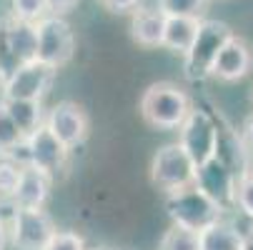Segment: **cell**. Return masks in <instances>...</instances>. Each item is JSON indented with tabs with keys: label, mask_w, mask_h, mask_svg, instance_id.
<instances>
[{
	"label": "cell",
	"mask_w": 253,
	"mask_h": 250,
	"mask_svg": "<svg viewBox=\"0 0 253 250\" xmlns=\"http://www.w3.org/2000/svg\"><path fill=\"white\" fill-rule=\"evenodd\" d=\"M191 108L193 105H191L188 93L168 80H161V83H153L151 88H146V93L140 95V103H138L143 120L158 130L180 128V123L188 118Z\"/></svg>",
	"instance_id": "cell-1"
},
{
	"label": "cell",
	"mask_w": 253,
	"mask_h": 250,
	"mask_svg": "<svg viewBox=\"0 0 253 250\" xmlns=\"http://www.w3.org/2000/svg\"><path fill=\"white\" fill-rule=\"evenodd\" d=\"M231 35L233 30L223 20H201L196 38L183 55V73L188 80H206L211 75L213 60Z\"/></svg>",
	"instance_id": "cell-2"
},
{
	"label": "cell",
	"mask_w": 253,
	"mask_h": 250,
	"mask_svg": "<svg viewBox=\"0 0 253 250\" xmlns=\"http://www.w3.org/2000/svg\"><path fill=\"white\" fill-rule=\"evenodd\" d=\"M166 210H168L173 225L188 228V230H196V233H201L203 228H208L211 223H215L223 215V210L203 190H198L196 185L168 193L166 195Z\"/></svg>",
	"instance_id": "cell-3"
},
{
	"label": "cell",
	"mask_w": 253,
	"mask_h": 250,
	"mask_svg": "<svg viewBox=\"0 0 253 250\" xmlns=\"http://www.w3.org/2000/svg\"><path fill=\"white\" fill-rule=\"evenodd\" d=\"M178 145L186 150V155L193 160L196 168L215 158V145H218V123L211 118V113L201 108H191L188 118L178 128Z\"/></svg>",
	"instance_id": "cell-4"
},
{
	"label": "cell",
	"mask_w": 253,
	"mask_h": 250,
	"mask_svg": "<svg viewBox=\"0 0 253 250\" xmlns=\"http://www.w3.org/2000/svg\"><path fill=\"white\" fill-rule=\"evenodd\" d=\"M151 180L158 190L168 195L173 190L193 185L196 165L178 143H168V145L158 148V153L151 160Z\"/></svg>",
	"instance_id": "cell-5"
},
{
	"label": "cell",
	"mask_w": 253,
	"mask_h": 250,
	"mask_svg": "<svg viewBox=\"0 0 253 250\" xmlns=\"http://www.w3.org/2000/svg\"><path fill=\"white\" fill-rule=\"evenodd\" d=\"M38 30V60L53 70L68 65L76 55V35L68 20L60 15H45L35 23Z\"/></svg>",
	"instance_id": "cell-6"
},
{
	"label": "cell",
	"mask_w": 253,
	"mask_h": 250,
	"mask_svg": "<svg viewBox=\"0 0 253 250\" xmlns=\"http://www.w3.org/2000/svg\"><path fill=\"white\" fill-rule=\"evenodd\" d=\"M20 150H23V165H30L35 170H41L45 175H58L70 155V148H65L63 143L45 128V123L33 130L28 138H23L20 143Z\"/></svg>",
	"instance_id": "cell-7"
},
{
	"label": "cell",
	"mask_w": 253,
	"mask_h": 250,
	"mask_svg": "<svg viewBox=\"0 0 253 250\" xmlns=\"http://www.w3.org/2000/svg\"><path fill=\"white\" fill-rule=\"evenodd\" d=\"M55 73L58 70L41 60L15 65L3 83V100H43L55 80Z\"/></svg>",
	"instance_id": "cell-8"
},
{
	"label": "cell",
	"mask_w": 253,
	"mask_h": 250,
	"mask_svg": "<svg viewBox=\"0 0 253 250\" xmlns=\"http://www.w3.org/2000/svg\"><path fill=\"white\" fill-rule=\"evenodd\" d=\"M8 233L15 250H45L55 233V225L43 208H18Z\"/></svg>",
	"instance_id": "cell-9"
},
{
	"label": "cell",
	"mask_w": 253,
	"mask_h": 250,
	"mask_svg": "<svg viewBox=\"0 0 253 250\" xmlns=\"http://www.w3.org/2000/svg\"><path fill=\"white\" fill-rule=\"evenodd\" d=\"M45 128L65 148H78L88 138V115L78 103L63 100V103H55L50 108V113L45 118Z\"/></svg>",
	"instance_id": "cell-10"
},
{
	"label": "cell",
	"mask_w": 253,
	"mask_h": 250,
	"mask_svg": "<svg viewBox=\"0 0 253 250\" xmlns=\"http://www.w3.org/2000/svg\"><path fill=\"white\" fill-rule=\"evenodd\" d=\"M236 183H238L236 175H233L218 158H211L208 163H203L201 168H196V180H193V185H196L198 190H203L221 210L233 208Z\"/></svg>",
	"instance_id": "cell-11"
},
{
	"label": "cell",
	"mask_w": 253,
	"mask_h": 250,
	"mask_svg": "<svg viewBox=\"0 0 253 250\" xmlns=\"http://www.w3.org/2000/svg\"><path fill=\"white\" fill-rule=\"evenodd\" d=\"M251 68H253V53L248 43L238 38V35H231L223 43V48L218 50V55H215L211 75L223 83H236L251 73Z\"/></svg>",
	"instance_id": "cell-12"
},
{
	"label": "cell",
	"mask_w": 253,
	"mask_h": 250,
	"mask_svg": "<svg viewBox=\"0 0 253 250\" xmlns=\"http://www.w3.org/2000/svg\"><path fill=\"white\" fill-rule=\"evenodd\" d=\"M0 50H5L15 65L38 60V30H35V23L13 18L0 30Z\"/></svg>",
	"instance_id": "cell-13"
},
{
	"label": "cell",
	"mask_w": 253,
	"mask_h": 250,
	"mask_svg": "<svg viewBox=\"0 0 253 250\" xmlns=\"http://www.w3.org/2000/svg\"><path fill=\"white\" fill-rule=\"evenodd\" d=\"M50 180H53L50 175L35 170L30 165H23L18 185L13 190V203L18 208H43L50 195Z\"/></svg>",
	"instance_id": "cell-14"
},
{
	"label": "cell",
	"mask_w": 253,
	"mask_h": 250,
	"mask_svg": "<svg viewBox=\"0 0 253 250\" xmlns=\"http://www.w3.org/2000/svg\"><path fill=\"white\" fill-rule=\"evenodd\" d=\"M166 15L158 8H138L130 18V35L143 48H158L163 43Z\"/></svg>",
	"instance_id": "cell-15"
},
{
	"label": "cell",
	"mask_w": 253,
	"mask_h": 250,
	"mask_svg": "<svg viewBox=\"0 0 253 250\" xmlns=\"http://www.w3.org/2000/svg\"><path fill=\"white\" fill-rule=\"evenodd\" d=\"M201 18H180V15H166V28H163V48H168L170 53L186 55V50L191 48L196 33H198Z\"/></svg>",
	"instance_id": "cell-16"
},
{
	"label": "cell",
	"mask_w": 253,
	"mask_h": 250,
	"mask_svg": "<svg viewBox=\"0 0 253 250\" xmlns=\"http://www.w3.org/2000/svg\"><path fill=\"white\" fill-rule=\"evenodd\" d=\"M198 250H243V233L218 218L198 233Z\"/></svg>",
	"instance_id": "cell-17"
},
{
	"label": "cell",
	"mask_w": 253,
	"mask_h": 250,
	"mask_svg": "<svg viewBox=\"0 0 253 250\" xmlns=\"http://www.w3.org/2000/svg\"><path fill=\"white\" fill-rule=\"evenodd\" d=\"M13 123L18 125L20 135L28 138L33 130H38L43 125V108L41 100H0Z\"/></svg>",
	"instance_id": "cell-18"
},
{
	"label": "cell",
	"mask_w": 253,
	"mask_h": 250,
	"mask_svg": "<svg viewBox=\"0 0 253 250\" xmlns=\"http://www.w3.org/2000/svg\"><path fill=\"white\" fill-rule=\"evenodd\" d=\"M158 250H198V233L180 225H170V230H166V235L161 238Z\"/></svg>",
	"instance_id": "cell-19"
},
{
	"label": "cell",
	"mask_w": 253,
	"mask_h": 250,
	"mask_svg": "<svg viewBox=\"0 0 253 250\" xmlns=\"http://www.w3.org/2000/svg\"><path fill=\"white\" fill-rule=\"evenodd\" d=\"M20 143H23V135L18 125L13 123V118L3 108V103H0V155H10Z\"/></svg>",
	"instance_id": "cell-20"
},
{
	"label": "cell",
	"mask_w": 253,
	"mask_h": 250,
	"mask_svg": "<svg viewBox=\"0 0 253 250\" xmlns=\"http://www.w3.org/2000/svg\"><path fill=\"white\" fill-rule=\"evenodd\" d=\"M10 10L15 20H25V23H38L41 18L50 15L45 0H10Z\"/></svg>",
	"instance_id": "cell-21"
},
{
	"label": "cell",
	"mask_w": 253,
	"mask_h": 250,
	"mask_svg": "<svg viewBox=\"0 0 253 250\" xmlns=\"http://www.w3.org/2000/svg\"><path fill=\"white\" fill-rule=\"evenodd\" d=\"M208 0H158V10L163 15H180V18H198Z\"/></svg>",
	"instance_id": "cell-22"
},
{
	"label": "cell",
	"mask_w": 253,
	"mask_h": 250,
	"mask_svg": "<svg viewBox=\"0 0 253 250\" xmlns=\"http://www.w3.org/2000/svg\"><path fill=\"white\" fill-rule=\"evenodd\" d=\"M20 168L23 165H18L13 158L0 155V198H13V190L20 178Z\"/></svg>",
	"instance_id": "cell-23"
},
{
	"label": "cell",
	"mask_w": 253,
	"mask_h": 250,
	"mask_svg": "<svg viewBox=\"0 0 253 250\" xmlns=\"http://www.w3.org/2000/svg\"><path fill=\"white\" fill-rule=\"evenodd\" d=\"M233 205L243 213L246 218L253 220V175H243L238 178V183H236V200Z\"/></svg>",
	"instance_id": "cell-24"
},
{
	"label": "cell",
	"mask_w": 253,
	"mask_h": 250,
	"mask_svg": "<svg viewBox=\"0 0 253 250\" xmlns=\"http://www.w3.org/2000/svg\"><path fill=\"white\" fill-rule=\"evenodd\" d=\"M45 250H88V248L83 235H78L76 230H55Z\"/></svg>",
	"instance_id": "cell-25"
},
{
	"label": "cell",
	"mask_w": 253,
	"mask_h": 250,
	"mask_svg": "<svg viewBox=\"0 0 253 250\" xmlns=\"http://www.w3.org/2000/svg\"><path fill=\"white\" fill-rule=\"evenodd\" d=\"M140 0H103V5L111 10V13H128V10H135Z\"/></svg>",
	"instance_id": "cell-26"
},
{
	"label": "cell",
	"mask_w": 253,
	"mask_h": 250,
	"mask_svg": "<svg viewBox=\"0 0 253 250\" xmlns=\"http://www.w3.org/2000/svg\"><path fill=\"white\" fill-rule=\"evenodd\" d=\"M76 3H78V0H45L50 15H63V13H68V10H73Z\"/></svg>",
	"instance_id": "cell-27"
},
{
	"label": "cell",
	"mask_w": 253,
	"mask_h": 250,
	"mask_svg": "<svg viewBox=\"0 0 253 250\" xmlns=\"http://www.w3.org/2000/svg\"><path fill=\"white\" fill-rule=\"evenodd\" d=\"M241 140H243V145H246V150L251 153L253 150V118L246 123V128H243V135H241Z\"/></svg>",
	"instance_id": "cell-28"
},
{
	"label": "cell",
	"mask_w": 253,
	"mask_h": 250,
	"mask_svg": "<svg viewBox=\"0 0 253 250\" xmlns=\"http://www.w3.org/2000/svg\"><path fill=\"white\" fill-rule=\"evenodd\" d=\"M5 245H8V225L0 220V250H5Z\"/></svg>",
	"instance_id": "cell-29"
},
{
	"label": "cell",
	"mask_w": 253,
	"mask_h": 250,
	"mask_svg": "<svg viewBox=\"0 0 253 250\" xmlns=\"http://www.w3.org/2000/svg\"><path fill=\"white\" fill-rule=\"evenodd\" d=\"M243 250H253V233H243Z\"/></svg>",
	"instance_id": "cell-30"
},
{
	"label": "cell",
	"mask_w": 253,
	"mask_h": 250,
	"mask_svg": "<svg viewBox=\"0 0 253 250\" xmlns=\"http://www.w3.org/2000/svg\"><path fill=\"white\" fill-rule=\"evenodd\" d=\"M248 173H251V175H253V150H251V153H248Z\"/></svg>",
	"instance_id": "cell-31"
},
{
	"label": "cell",
	"mask_w": 253,
	"mask_h": 250,
	"mask_svg": "<svg viewBox=\"0 0 253 250\" xmlns=\"http://www.w3.org/2000/svg\"><path fill=\"white\" fill-rule=\"evenodd\" d=\"M93 250H111V248H93Z\"/></svg>",
	"instance_id": "cell-32"
}]
</instances>
